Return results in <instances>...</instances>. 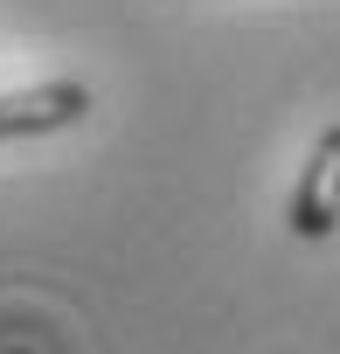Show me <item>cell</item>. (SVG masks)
<instances>
[{
    "label": "cell",
    "mask_w": 340,
    "mask_h": 354,
    "mask_svg": "<svg viewBox=\"0 0 340 354\" xmlns=\"http://www.w3.org/2000/svg\"><path fill=\"white\" fill-rule=\"evenodd\" d=\"M285 230L299 243H319L340 230V125H326L292 181V202H285Z\"/></svg>",
    "instance_id": "cell-1"
},
{
    "label": "cell",
    "mask_w": 340,
    "mask_h": 354,
    "mask_svg": "<svg viewBox=\"0 0 340 354\" xmlns=\"http://www.w3.org/2000/svg\"><path fill=\"white\" fill-rule=\"evenodd\" d=\"M91 118V84H28V91H0V146L8 139H42V132H63V125H84Z\"/></svg>",
    "instance_id": "cell-2"
}]
</instances>
